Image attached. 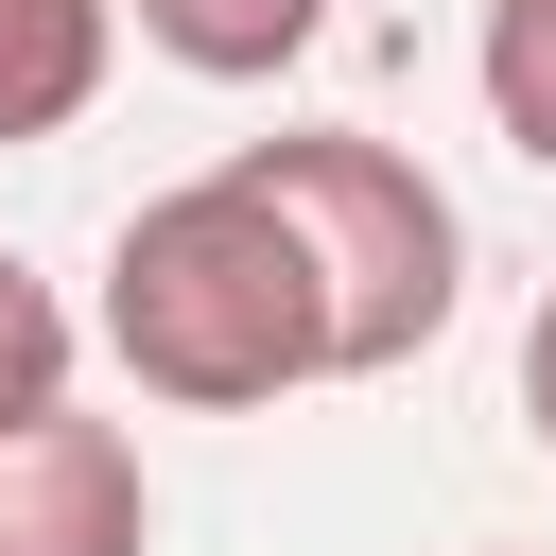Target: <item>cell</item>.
<instances>
[{"instance_id": "obj_1", "label": "cell", "mask_w": 556, "mask_h": 556, "mask_svg": "<svg viewBox=\"0 0 556 556\" xmlns=\"http://www.w3.org/2000/svg\"><path fill=\"white\" fill-rule=\"evenodd\" d=\"M104 348L139 365V400H191V417H261L295 382H330V295H313V243L261 208V174H191L156 191L122 243H104Z\"/></svg>"}, {"instance_id": "obj_2", "label": "cell", "mask_w": 556, "mask_h": 556, "mask_svg": "<svg viewBox=\"0 0 556 556\" xmlns=\"http://www.w3.org/2000/svg\"><path fill=\"white\" fill-rule=\"evenodd\" d=\"M243 174H261V208L313 243V295H330V382H382V365H417V348L452 330L469 243H452V191H434L400 139L295 122V139H243Z\"/></svg>"}, {"instance_id": "obj_3", "label": "cell", "mask_w": 556, "mask_h": 556, "mask_svg": "<svg viewBox=\"0 0 556 556\" xmlns=\"http://www.w3.org/2000/svg\"><path fill=\"white\" fill-rule=\"evenodd\" d=\"M156 486L122 452V417H0V556H139Z\"/></svg>"}, {"instance_id": "obj_4", "label": "cell", "mask_w": 556, "mask_h": 556, "mask_svg": "<svg viewBox=\"0 0 556 556\" xmlns=\"http://www.w3.org/2000/svg\"><path fill=\"white\" fill-rule=\"evenodd\" d=\"M104 52H122V0H0V156L70 139L104 104Z\"/></svg>"}, {"instance_id": "obj_5", "label": "cell", "mask_w": 556, "mask_h": 556, "mask_svg": "<svg viewBox=\"0 0 556 556\" xmlns=\"http://www.w3.org/2000/svg\"><path fill=\"white\" fill-rule=\"evenodd\" d=\"M313 17H330V0H139V35H156L174 70H208V87L295 70V52H313Z\"/></svg>"}, {"instance_id": "obj_6", "label": "cell", "mask_w": 556, "mask_h": 556, "mask_svg": "<svg viewBox=\"0 0 556 556\" xmlns=\"http://www.w3.org/2000/svg\"><path fill=\"white\" fill-rule=\"evenodd\" d=\"M486 122L556 174V0H486Z\"/></svg>"}, {"instance_id": "obj_7", "label": "cell", "mask_w": 556, "mask_h": 556, "mask_svg": "<svg viewBox=\"0 0 556 556\" xmlns=\"http://www.w3.org/2000/svg\"><path fill=\"white\" fill-rule=\"evenodd\" d=\"M70 400V295L0 243V417H52Z\"/></svg>"}, {"instance_id": "obj_8", "label": "cell", "mask_w": 556, "mask_h": 556, "mask_svg": "<svg viewBox=\"0 0 556 556\" xmlns=\"http://www.w3.org/2000/svg\"><path fill=\"white\" fill-rule=\"evenodd\" d=\"M521 417H539V452H556V295L521 313Z\"/></svg>"}]
</instances>
